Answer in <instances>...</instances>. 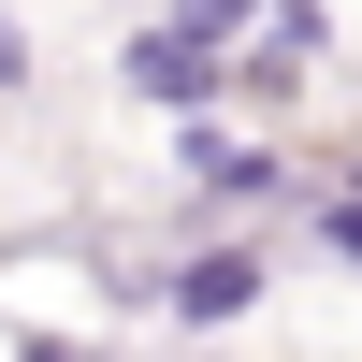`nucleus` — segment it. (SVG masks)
Wrapping results in <instances>:
<instances>
[{
	"label": "nucleus",
	"instance_id": "nucleus-3",
	"mask_svg": "<svg viewBox=\"0 0 362 362\" xmlns=\"http://www.w3.org/2000/svg\"><path fill=\"white\" fill-rule=\"evenodd\" d=\"M203 15H232V0H203Z\"/></svg>",
	"mask_w": 362,
	"mask_h": 362
},
{
	"label": "nucleus",
	"instance_id": "nucleus-2",
	"mask_svg": "<svg viewBox=\"0 0 362 362\" xmlns=\"http://www.w3.org/2000/svg\"><path fill=\"white\" fill-rule=\"evenodd\" d=\"M247 290H261V261H232V247H218V261H189V290H174V305H189V319H232Z\"/></svg>",
	"mask_w": 362,
	"mask_h": 362
},
{
	"label": "nucleus",
	"instance_id": "nucleus-1",
	"mask_svg": "<svg viewBox=\"0 0 362 362\" xmlns=\"http://www.w3.org/2000/svg\"><path fill=\"white\" fill-rule=\"evenodd\" d=\"M131 73L160 87V102H203V87H218V44H203V29H160V44H145Z\"/></svg>",
	"mask_w": 362,
	"mask_h": 362
}]
</instances>
